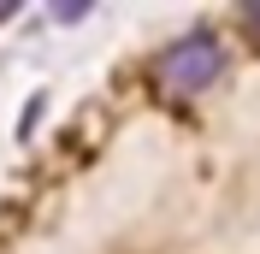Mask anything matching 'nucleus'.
Masks as SVG:
<instances>
[{
  "mask_svg": "<svg viewBox=\"0 0 260 254\" xmlns=\"http://www.w3.org/2000/svg\"><path fill=\"white\" fill-rule=\"evenodd\" d=\"M225 42L213 30H195V36H183V42H172V48L154 59V77H160V89L166 95H201L207 83H219L225 77Z\"/></svg>",
  "mask_w": 260,
  "mask_h": 254,
  "instance_id": "f257e3e1",
  "label": "nucleus"
}]
</instances>
